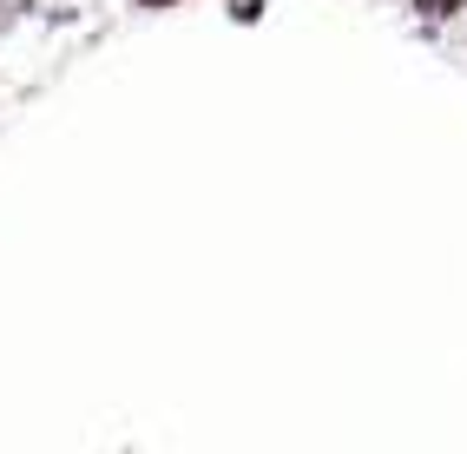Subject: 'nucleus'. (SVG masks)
Returning a JSON list of instances; mask_svg holds the SVG:
<instances>
[{"mask_svg": "<svg viewBox=\"0 0 467 454\" xmlns=\"http://www.w3.org/2000/svg\"><path fill=\"white\" fill-rule=\"evenodd\" d=\"M461 7H467V0H415V14H421V20H454Z\"/></svg>", "mask_w": 467, "mask_h": 454, "instance_id": "f257e3e1", "label": "nucleus"}, {"mask_svg": "<svg viewBox=\"0 0 467 454\" xmlns=\"http://www.w3.org/2000/svg\"><path fill=\"white\" fill-rule=\"evenodd\" d=\"M139 7H178V0H139Z\"/></svg>", "mask_w": 467, "mask_h": 454, "instance_id": "7ed1b4c3", "label": "nucleus"}, {"mask_svg": "<svg viewBox=\"0 0 467 454\" xmlns=\"http://www.w3.org/2000/svg\"><path fill=\"white\" fill-rule=\"evenodd\" d=\"M231 14H237V20H257V14H264V0H231Z\"/></svg>", "mask_w": 467, "mask_h": 454, "instance_id": "f03ea898", "label": "nucleus"}]
</instances>
